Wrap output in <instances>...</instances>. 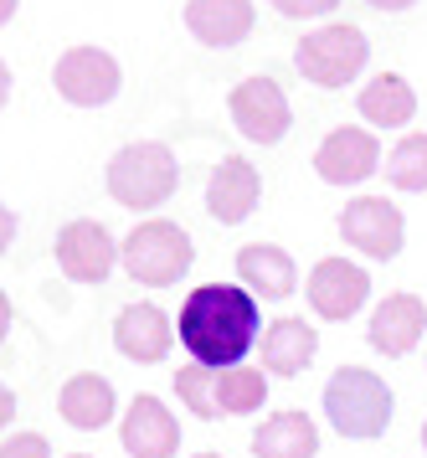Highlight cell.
Returning a JSON list of instances; mask_svg holds the SVG:
<instances>
[{
	"mask_svg": "<svg viewBox=\"0 0 427 458\" xmlns=\"http://www.w3.org/2000/svg\"><path fill=\"white\" fill-rule=\"evenodd\" d=\"M258 299L243 284H201L181 304V345L196 366L232 371L258 340Z\"/></svg>",
	"mask_w": 427,
	"mask_h": 458,
	"instance_id": "obj_1",
	"label": "cell"
},
{
	"mask_svg": "<svg viewBox=\"0 0 427 458\" xmlns=\"http://www.w3.org/2000/svg\"><path fill=\"white\" fill-rule=\"evenodd\" d=\"M175 181H181V165L170 145L160 140H140V145H124L114 160H108V196L129 211H149L165 207L175 196Z\"/></svg>",
	"mask_w": 427,
	"mask_h": 458,
	"instance_id": "obj_2",
	"label": "cell"
},
{
	"mask_svg": "<svg viewBox=\"0 0 427 458\" xmlns=\"http://www.w3.org/2000/svg\"><path fill=\"white\" fill-rule=\"evenodd\" d=\"M325 417L340 437H381L391 428V386L366 366H340L325 386Z\"/></svg>",
	"mask_w": 427,
	"mask_h": 458,
	"instance_id": "obj_3",
	"label": "cell"
},
{
	"mask_svg": "<svg viewBox=\"0 0 427 458\" xmlns=\"http://www.w3.org/2000/svg\"><path fill=\"white\" fill-rule=\"evenodd\" d=\"M196 263V242H191V232L181 222H144L124 237V268L134 284H149V289H165V284H175L185 278Z\"/></svg>",
	"mask_w": 427,
	"mask_h": 458,
	"instance_id": "obj_4",
	"label": "cell"
},
{
	"mask_svg": "<svg viewBox=\"0 0 427 458\" xmlns=\"http://www.w3.org/2000/svg\"><path fill=\"white\" fill-rule=\"evenodd\" d=\"M294 63L304 72L314 88H346L350 78H361V67L371 63V42L361 26L350 21H335V26H320V31H309L299 52H294Z\"/></svg>",
	"mask_w": 427,
	"mask_h": 458,
	"instance_id": "obj_5",
	"label": "cell"
},
{
	"mask_svg": "<svg viewBox=\"0 0 427 458\" xmlns=\"http://www.w3.org/2000/svg\"><path fill=\"white\" fill-rule=\"evenodd\" d=\"M52 83H57V93L67 98V104L103 108L114 93H119L124 72H119V63H114L108 52H98V47H73V52H62L57 57Z\"/></svg>",
	"mask_w": 427,
	"mask_h": 458,
	"instance_id": "obj_6",
	"label": "cell"
},
{
	"mask_svg": "<svg viewBox=\"0 0 427 458\" xmlns=\"http://www.w3.org/2000/svg\"><path fill=\"white\" fill-rule=\"evenodd\" d=\"M226 108H232L237 134L252 140V145H278V140L288 134V124H294L284 88L273 83V78H247V83H237Z\"/></svg>",
	"mask_w": 427,
	"mask_h": 458,
	"instance_id": "obj_7",
	"label": "cell"
},
{
	"mask_svg": "<svg viewBox=\"0 0 427 458\" xmlns=\"http://www.w3.org/2000/svg\"><path fill=\"white\" fill-rule=\"evenodd\" d=\"M340 237H346L350 248H361L366 258L387 263V258L402 252L407 222H402V211L391 207L387 196H361V201H350V207L340 211Z\"/></svg>",
	"mask_w": 427,
	"mask_h": 458,
	"instance_id": "obj_8",
	"label": "cell"
},
{
	"mask_svg": "<svg viewBox=\"0 0 427 458\" xmlns=\"http://www.w3.org/2000/svg\"><path fill=\"white\" fill-rule=\"evenodd\" d=\"M119 263V242L108 237L103 222H67L57 232V268L73 284H103Z\"/></svg>",
	"mask_w": 427,
	"mask_h": 458,
	"instance_id": "obj_9",
	"label": "cell"
},
{
	"mask_svg": "<svg viewBox=\"0 0 427 458\" xmlns=\"http://www.w3.org/2000/svg\"><path fill=\"white\" fill-rule=\"evenodd\" d=\"M124 454L129 458H175V448H181V422H175V412L165 407L160 396H134L129 402V412H124Z\"/></svg>",
	"mask_w": 427,
	"mask_h": 458,
	"instance_id": "obj_10",
	"label": "cell"
},
{
	"mask_svg": "<svg viewBox=\"0 0 427 458\" xmlns=\"http://www.w3.org/2000/svg\"><path fill=\"white\" fill-rule=\"evenodd\" d=\"M376 165H381V145L371 129H335L314 149V170L329 186H361L366 175H376Z\"/></svg>",
	"mask_w": 427,
	"mask_h": 458,
	"instance_id": "obj_11",
	"label": "cell"
},
{
	"mask_svg": "<svg viewBox=\"0 0 427 458\" xmlns=\"http://www.w3.org/2000/svg\"><path fill=\"white\" fill-rule=\"evenodd\" d=\"M258 196H263V175H258L252 160H237V155H226L222 165L211 170V181H206V211L222 227L247 222L258 211Z\"/></svg>",
	"mask_w": 427,
	"mask_h": 458,
	"instance_id": "obj_12",
	"label": "cell"
},
{
	"mask_svg": "<svg viewBox=\"0 0 427 458\" xmlns=\"http://www.w3.org/2000/svg\"><path fill=\"white\" fill-rule=\"evenodd\" d=\"M304 289H309V304H314L320 319H350L366 304L371 278H366V268H355L346 258H325V263H314Z\"/></svg>",
	"mask_w": 427,
	"mask_h": 458,
	"instance_id": "obj_13",
	"label": "cell"
},
{
	"mask_svg": "<svg viewBox=\"0 0 427 458\" xmlns=\"http://www.w3.org/2000/svg\"><path fill=\"white\" fill-rule=\"evenodd\" d=\"M427 330V304L417 299V293H391V299H381L376 304V314H371V345L381 355H407L417 340H423Z\"/></svg>",
	"mask_w": 427,
	"mask_h": 458,
	"instance_id": "obj_14",
	"label": "cell"
},
{
	"mask_svg": "<svg viewBox=\"0 0 427 458\" xmlns=\"http://www.w3.org/2000/svg\"><path fill=\"white\" fill-rule=\"evenodd\" d=\"M170 340H175V325L165 319V310H155V304H129V310H119V325H114L119 355L140 360V366H155V360L170 355Z\"/></svg>",
	"mask_w": 427,
	"mask_h": 458,
	"instance_id": "obj_15",
	"label": "cell"
},
{
	"mask_svg": "<svg viewBox=\"0 0 427 458\" xmlns=\"http://www.w3.org/2000/svg\"><path fill=\"white\" fill-rule=\"evenodd\" d=\"M237 278L252 299H268V304H284L288 293L299 289V273H294V258L273 242H252V248L237 252Z\"/></svg>",
	"mask_w": 427,
	"mask_h": 458,
	"instance_id": "obj_16",
	"label": "cell"
},
{
	"mask_svg": "<svg viewBox=\"0 0 427 458\" xmlns=\"http://www.w3.org/2000/svg\"><path fill=\"white\" fill-rule=\"evenodd\" d=\"M252 0H185V26L201 47H237L252 31Z\"/></svg>",
	"mask_w": 427,
	"mask_h": 458,
	"instance_id": "obj_17",
	"label": "cell"
},
{
	"mask_svg": "<svg viewBox=\"0 0 427 458\" xmlns=\"http://www.w3.org/2000/svg\"><path fill=\"white\" fill-rule=\"evenodd\" d=\"M57 407H62V422H67V428L98 433V428L114 422V386H108L98 371H82V376H73V381L62 386Z\"/></svg>",
	"mask_w": 427,
	"mask_h": 458,
	"instance_id": "obj_18",
	"label": "cell"
},
{
	"mask_svg": "<svg viewBox=\"0 0 427 458\" xmlns=\"http://www.w3.org/2000/svg\"><path fill=\"white\" fill-rule=\"evenodd\" d=\"M314 351H320V335H314V325H304V319H273L268 335H263V366L273 376L309 371Z\"/></svg>",
	"mask_w": 427,
	"mask_h": 458,
	"instance_id": "obj_19",
	"label": "cell"
},
{
	"mask_svg": "<svg viewBox=\"0 0 427 458\" xmlns=\"http://www.w3.org/2000/svg\"><path fill=\"white\" fill-rule=\"evenodd\" d=\"M361 119H371L376 129H402L417 119V93H412L407 78L397 72H381L361 88Z\"/></svg>",
	"mask_w": 427,
	"mask_h": 458,
	"instance_id": "obj_20",
	"label": "cell"
},
{
	"mask_svg": "<svg viewBox=\"0 0 427 458\" xmlns=\"http://www.w3.org/2000/svg\"><path fill=\"white\" fill-rule=\"evenodd\" d=\"M252 454L258 458H314L320 454V433L304 412H278L252 433Z\"/></svg>",
	"mask_w": 427,
	"mask_h": 458,
	"instance_id": "obj_21",
	"label": "cell"
},
{
	"mask_svg": "<svg viewBox=\"0 0 427 458\" xmlns=\"http://www.w3.org/2000/svg\"><path fill=\"white\" fill-rule=\"evenodd\" d=\"M268 396V376L252 371V366H232V371H217V407L232 417L258 412Z\"/></svg>",
	"mask_w": 427,
	"mask_h": 458,
	"instance_id": "obj_22",
	"label": "cell"
},
{
	"mask_svg": "<svg viewBox=\"0 0 427 458\" xmlns=\"http://www.w3.org/2000/svg\"><path fill=\"white\" fill-rule=\"evenodd\" d=\"M387 181L397 191H427V134H407L387 155Z\"/></svg>",
	"mask_w": 427,
	"mask_h": 458,
	"instance_id": "obj_23",
	"label": "cell"
},
{
	"mask_svg": "<svg viewBox=\"0 0 427 458\" xmlns=\"http://www.w3.org/2000/svg\"><path fill=\"white\" fill-rule=\"evenodd\" d=\"M175 392H181V402L201 422H217L222 417V407H217V371L211 366H181L175 371Z\"/></svg>",
	"mask_w": 427,
	"mask_h": 458,
	"instance_id": "obj_24",
	"label": "cell"
},
{
	"mask_svg": "<svg viewBox=\"0 0 427 458\" xmlns=\"http://www.w3.org/2000/svg\"><path fill=\"white\" fill-rule=\"evenodd\" d=\"M278 16H288V21H314V16H329L340 0H268Z\"/></svg>",
	"mask_w": 427,
	"mask_h": 458,
	"instance_id": "obj_25",
	"label": "cell"
},
{
	"mask_svg": "<svg viewBox=\"0 0 427 458\" xmlns=\"http://www.w3.org/2000/svg\"><path fill=\"white\" fill-rule=\"evenodd\" d=\"M0 458H52V448H47L41 433H16L0 443Z\"/></svg>",
	"mask_w": 427,
	"mask_h": 458,
	"instance_id": "obj_26",
	"label": "cell"
},
{
	"mask_svg": "<svg viewBox=\"0 0 427 458\" xmlns=\"http://www.w3.org/2000/svg\"><path fill=\"white\" fill-rule=\"evenodd\" d=\"M11 237H16V211L0 201V252H5V242H11Z\"/></svg>",
	"mask_w": 427,
	"mask_h": 458,
	"instance_id": "obj_27",
	"label": "cell"
},
{
	"mask_svg": "<svg viewBox=\"0 0 427 458\" xmlns=\"http://www.w3.org/2000/svg\"><path fill=\"white\" fill-rule=\"evenodd\" d=\"M11 417H16V392H11V386H0V428H5Z\"/></svg>",
	"mask_w": 427,
	"mask_h": 458,
	"instance_id": "obj_28",
	"label": "cell"
},
{
	"mask_svg": "<svg viewBox=\"0 0 427 458\" xmlns=\"http://www.w3.org/2000/svg\"><path fill=\"white\" fill-rule=\"evenodd\" d=\"M371 11H387V16H397V11H407V5H417V0H366Z\"/></svg>",
	"mask_w": 427,
	"mask_h": 458,
	"instance_id": "obj_29",
	"label": "cell"
},
{
	"mask_svg": "<svg viewBox=\"0 0 427 458\" xmlns=\"http://www.w3.org/2000/svg\"><path fill=\"white\" fill-rule=\"evenodd\" d=\"M5 335H11V299L0 293V345H5Z\"/></svg>",
	"mask_w": 427,
	"mask_h": 458,
	"instance_id": "obj_30",
	"label": "cell"
},
{
	"mask_svg": "<svg viewBox=\"0 0 427 458\" xmlns=\"http://www.w3.org/2000/svg\"><path fill=\"white\" fill-rule=\"evenodd\" d=\"M5 98H11V67L0 63V108H5Z\"/></svg>",
	"mask_w": 427,
	"mask_h": 458,
	"instance_id": "obj_31",
	"label": "cell"
},
{
	"mask_svg": "<svg viewBox=\"0 0 427 458\" xmlns=\"http://www.w3.org/2000/svg\"><path fill=\"white\" fill-rule=\"evenodd\" d=\"M16 5H21V0H0V26H5L11 16H16Z\"/></svg>",
	"mask_w": 427,
	"mask_h": 458,
	"instance_id": "obj_32",
	"label": "cell"
},
{
	"mask_svg": "<svg viewBox=\"0 0 427 458\" xmlns=\"http://www.w3.org/2000/svg\"><path fill=\"white\" fill-rule=\"evenodd\" d=\"M196 458H222V454H196Z\"/></svg>",
	"mask_w": 427,
	"mask_h": 458,
	"instance_id": "obj_33",
	"label": "cell"
},
{
	"mask_svg": "<svg viewBox=\"0 0 427 458\" xmlns=\"http://www.w3.org/2000/svg\"><path fill=\"white\" fill-rule=\"evenodd\" d=\"M423 443H427V422H423Z\"/></svg>",
	"mask_w": 427,
	"mask_h": 458,
	"instance_id": "obj_34",
	"label": "cell"
},
{
	"mask_svg": "<svg viewBox=\"0 0 427 458\" xmlns=\"http://www.w3.org/2000/svg\"><path fill=\"white\" fill-rule=\"evenodd\" d=\"M73 458H88V454H73Z\"/></svg>",
	"mask_w": 427,
	"mask_h": 458,
	"instance_id": "obj_35",
	"label": "cell"
}]
</instances>
